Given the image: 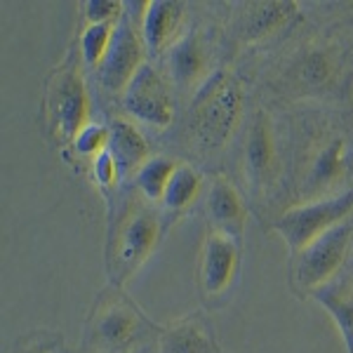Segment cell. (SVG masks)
Listing matches in <instances>:
<instances>
[{
	"label": "cell",
	"instance_id": "20",
	"mask_svg": "<svg viewBox=\"0 0 353 353\" xmlns=\"http://www.w3.org/2000/svg\"><path fill=\"white\" fill-rule=\"evenodd\" d=\"M176 165L179 163H174L172 158H165V156L151 158L134 176L139 196L144 198V201H149L151 205H163L165 191H168V184H170V179H172Z\"/></svg>",
	"mask_w": 353,
	"mask_h": 353
},
{
	"label": "cell",
	"instance_id": "26",
	"mask_svg": "<svg viewBox=\"0 0 353 353\" xmlns=\"http://www.w3.org/2000/svg\"><path fill=\"white\" fill-rule=\"evenodd\" d=\"M17 353H64V346H61V339L52 332H36L24 339Z\"/></svg>",
	"mask_w": 353,
	"mask_h": 353
},
{
	"label": "cell",
	"instance_id": "3",
	"mask_svg": "<svg viewBox=\"0 0 353 353\" xmlns=\"http://www.w3.org/2000/svg\"><path fill=\"white\" fill-rule=\"evenodd\" d=\"M243 85L233 73L217 71L196 92L191 109V132L196 144L217 151L229 144L243 118Z\"/></svg>",
	"mask_w": 353,
	"mask_h": 353
},
{
	"label": "cell",
	"instance_id": "2",
	"mask_svg": "<svg viewBox=\"0 0 353 353\" xmlns=\"http://www.w3.org/2000/svg\"><path fill=\"white\" fill-rule=\"evenodd\" d=\"M156 334V325L144 316L121 288L106 290L88 318V346L94 353H139Z\"/></svg>",
	"mask_w": 353,
	"mask_h": 353
},
{
	"label": "cell",
	"instance_id": "23",
	"mask_svg": "<svg viewBox=\"0 0 353 353\" xmlns=\"http://www.w3.org/2000/svg\"><path fill=\"white\" fill-rule=\"evenodd\" d=\"M301 81L313 88H323L330 76H332V61L323 50H311L309 54L301 59Z\"/></svg>",
	"mask_w": 353,
	"mask_h": 353
},
{
	"label": "cell",
	"instance_id": "15",
	"mask_svg": "<svg viewBox=\"0 0 353 353\" xmlns=\"http://www.w3.org/2000/svg\"><path fill=\"white\" fill-rule=\"evenodd\" d=\"M158 353H219L212 330L198 313L158 330Z\"/></svg>",
	"mask_w": 353,
	"mask_h": 353
},
{
	"label": "cell",
	"instance_id": "22",
	"mask_svg": "<svg viewBox=\"0 0 353 353\" xmlns=\"http://www.w3.org/2000/svg\"><path fill=\"white\" fill-rule=\"evenodd\" d=\"M111 144V128L109 125H101V123H90L88 128L83 130L81 134L76 137L73 141V149H76L78 156L83 158H94L101 156Z\"/></svg>",
	"mask_w": 353,
	"mask_h": 353
},
{
	"label": "cell",
	"instance_id": "1",
	"mask_svg": "<svg viewBox=\"0 0 353 353\" xmlns=\"http://www.w3.org/2000/svg\"><path fill=\"white\" fill-rule=\"evenodd\" d=\"M158 243H161V214L156 205L141 196L128 198L111 226L109 254H106L113 288L123 290L125 283L146 264Z\"/></svg>",
	"mask_w": 353,
	"mask_h": 353
},
{
	"label": "cell",
	"instance_id": "27",
	"mask_svg": "<svg viewBox=\"0 0 353 353\" xmlns=\"http://www.w3.org/2000/svg\"><path fill=\"white\" fill-rule=\"evenodd\" d=\"M351 273H353V259H351Z\"/></svg>",
	"mask_w": 353,
	"mask_h": 353
},
{
	"label": "cell",
	"instance_id": "18",
	"mask_svg": "<svg viewBox=\"0 0 353 353\" xmlns=\"http://www.w3.org/2000/svg\"><path fill=\"white\" fill-rule=\"evenodd\" d=\"M297 14V3H254L243 19V33L250 43L269 36Z\"/></svg>",
	"mask_w": 353,
	"mask_h": 353
},
{
	"label": "cell",
	"instance_id": "14",
	"mask_svg": "<svg viewBox=\"0 0 353 353\" xmlns=\"http://www.w3.org/2000/svg\"><path fill=\"white\" fill-rule=\"evenodd\" d=\"M186 5L176 0H151L141 17V36L151 52H170L181 41Z\"/></svg>",
	"mask_w": 353,
	"mask_h": 353
},
{
	"label": "cell",
	"instance_id": "21",
	"mask_svg": "<svg viewBox=\"0 0 353 353\" xmlns=\"http://www.w3.org/2000/svg\"><path fill=\"white\" fill-rule=\"evenodd\" d=\"M121 24V21H118ZM118 24H85L81 33V52L83 61L92 68H99L109 52Z\"/></svg>",
	"mask_w": 353,
	"mask_h": 353
},
{
	"label": "cell",
	"instance_id": "5",
	"mask_svg": "<svg viewBox=\"0 0 353 353\" xmlns=\"http://www.w3.org/2000/svg\"><path fill=\"white\" fill-rule=\"evenodd\" d=\"M353 212V189H346L341 193H332L325 198H313L301 205L285 210L276 221L273 231L285 241L288 250L299 254L306 245L318 241L332 231L334 226L349 221Z\"/></svg>",
	"mask_w": 353,
	"mask_h": 353
},
{
	"label": "cell",
	"instance_id": "12",
	"mask_svg": "<svg viewBox=\"0 0 353 353\" xmlns=\"http://www.w3.org/2000/svg\"><path fill=\"white\" fill-rule=\"evenodd\" d=\"M276 163H278V151H276V132L266 113H259L257 121L252 123L245 141L243 151V170L245 179L252 186V191H261L264 186H269L276 176Z\"/></svg>",
	"mask_w": 353,
	"mask_h": 353
},
{
	"label": "cell",
	"instance_id": "17",
	"mask_svg": "<svg viewBox=\"0 0 353 353\" xmlns=\"http://www.w3.org/2000/svg\"><path fill=\"white\" fill-rule=\"evenodd\" d=\"M311 297L334 318L346 353H353V283L332 281L311 292Z\"/></svg>",
	"mask_w": 353,
	"mask_h": 353
},
{
	"label": "cell",
	"instance_id": "24",
	"mask_svg": "<svg viewBox=\"0 0 353 353\" xmlns=\"http://www.w3.org/2000/svg\"><path fill=\"white\" fill-rule=\"evenodd\" d=\"M125 3L118 0H88L83 3V12L88 24H118L125 14Z\"/></svg>",
	"mask_w": 353,
	"mask_h": 353
},
{
	"label": "cell",
	"instance_id": "13",
	"mask_svg": "<svg viewBox=\"0 0 353 353\" xmlns=\"http://www.w3.org/2000/svg\"><path fill=\"white\" fill-rule=\"evenodd\" d=\"M349 172V146L344 137H330L313 151L309 170H306L304 184L306 191L316 198L332 196L327 193L332 186H337Z\"/></svg>",
	"mask_w": 353,
	"mask_h": 353
},
{
	"label": "cell",
	"instance_id": "16",
	"mask_svg": "<svg viewBox=\"0 0 353 353\" xmlns=\"http://www.w3.org/2000/svg\"><path fill=\"white\" fill-rule=\"evenodd\" d=\"M109 128H111L109 151L116 158L121 176H132V174L137 176V172L151 161L149 141H146V137L141 134V130L134 123L123 121V118L113 121Z\"/></svg>",
	"mask_w": 353,
	"mask_h": 353
},
{
	"label": "cell",
	"instance_id": "8",
	"mask_svg": "<svg viewBox=\"0 0 353 353\" xmlns=\"http://www.w3.org/2000/svg\"><path fill=\"white\" fill-rule=\"evenodd\" d=\"M123 104L134 121L151 128L165 130L174 121V101L170 88L165 85L161 73L149 64L128 85V90L123 92Z\"/></svg>",
	"mask_w": 353,
	"mask_h": 353
},
{
	"label": "cell",
	"instance_id": "9",
	"mask_svg": "<svg viewBox=\"0 0 353 353\" xmlns=\"http://www.w3.org/2000/svg\"><path fill=\"white\" fill-rule=\"evenodd\" d=\"M238 259H241V243L210 229L201 250V269H198L205 297L214 299L231 288L238 271Z\"/></svg>",
	"mask_w": 353,
	"mask_h": 353
},
{
	"label": "cell",
	"instance_id": "7",
	"mask_svg": "<svg viewBox=\"0 0 353 353\" xmlns=\"http://www.w3.org/2000/svg\"><path fill=\"white\" fill-rule=\"evenodd\" d=\"M146 66V43L134 21L121 19L113 43L99 66V81L109 92H125L137 73Z\"/></svg>",
	"mask_w": 353,
	"mask_h": 353
},
{
	"label": "cell",
	"instance_id": "19",
	"mask_svg": "<svg viewBox=\"0 0 353 353\" xmlns=\"http://www.w3.org/2000/svg\"><path fill=\"white\" fill-rule=\"evenodd\" d=\"M201 189H203V174L193 165L179 163L168 184V191H165L163 210H168V212H181V210H186L196 201Z\"/></svg>",
	"mask_w": 353,
	"mask_h": 353
},
{
	"label": "cell",
	"instance_id": "4",
	"mask_svg": "<svg viewBox=\"0 0 353 353\" xmlns=\"http://www.w3.org/2000/svg\"><path fill=\"white\" fill-rule=\"evenodd\" d=\"M90 90L76 64H64L50 76L45 90V123L59 144H73L90 125Z\"/></svg>",
	"mask_w": 353,
	"mask_h": 353
},
{
	"label": "cell",
	"instance_id": "10",
	"mask_svg": "<svg viewBox=\"0 0 353 353\" xmlns=\"http://www.w3.org/2000/svg\"><path fill=\"white\" fill-rule=\"evenodd\" d=\"M205 212L212 224V231L224 233L236 243L243 241L245 226H248V205H245L241 191L224 174L212 176L205 198Z\"/></svg>",
	"mask_w": 353,
	"mask_h": 353
},
{
	"label": "cell",
	"instance_id": "6",
	"mask_svg": "<svg viewBox=\"0 0 353 353\" xmlns=\"http://www.w3.org/2000/svg\"><path fill=\"white\" fill-rule=\"evenodd\" d=\"M353 226L351 221L334 226L325 236L306 245L294 261V288L299 292H316L337 278L341 266L349 259Z\"/></svg>",
	"mask_w": 353,
	"mask_h": 353
},
{
	"label": "cell",
	"instance_id": "25",
	"mask_svg": "<svg viewBox=\"0 0 353 353\" xmlns=\"http://www.w3.org/2000/svg\"><path fill=\"white\" fill-rule=\"evenodd\" d=\"M92 176H94L97 186H99L101 191H109L118 184V179H121V170H118L116 158H113V153L109 149L92 161Z\"/></svg>",
	"mask_w": 353,
	"mask_h": 353
},
{
	"label": "cell",
	"instance_id": "11",
	"mask_svg": "<svg viewBox=\"0 0 353 353\" xmlns=\"http://www.w3.org/2000/svg\"><path fill=\"white\" fill-rule=\"evenodd\" d=\"M212 54L198 31H189L181 36V41L168 52V68L172 81L181 90H201L212 73Z\"/></svg>",
	"mask_w": 353,
	"mask_h": 353
}]
</instances>
